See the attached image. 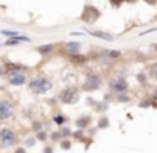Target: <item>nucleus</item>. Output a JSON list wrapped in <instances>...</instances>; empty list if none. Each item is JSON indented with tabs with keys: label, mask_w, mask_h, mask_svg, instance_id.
<instances>
[{
	"label": "nucleus",
	"mask_w": 157,
	"mask_h": 153,
	"mask_svg": "<svg viewBox=\"0 0 157 153\" xmlns=\"http://www.w3.org/2000/svg\"><path fill=\"white\" fill-rule=\"evenodd\" d=\"M51 123H52V125H56L58 128H61V126H64V125H68V123H69V118L66 115H63V113L56 111L54 115H52V118H51Z\"/></svg>",
	"instance_id": "2eb2a0df"
},
{
	"label": "nucleus",
	"mask_w": 157,
	"mask_h": 153,
	"mask_svg": "<svg viewBox=\"0 0 157 153\" xmlns=\"http://www.w3.org/2000/svg\"><path fill=\"white\" fill-rule=\"evenodd\" d=\"M58 145H59V148H61V150L68 151V150H71V146H73V140L71 138H61L58 141Z\"/></svg>",
	"instance_id": "a878e982"
},
{
	"label": "nucleus",
	"mask_w": 157,
	"mask_h": 153,
	"mask_svg": "<svg viewBox=\"0 0 157 153\" xmlns=\"http://www.w3.org/2000/svg\"><path fill=\"white\" fill-rule=\"evenodd\" d=\"M27 88L32 94L42 96V94H48L52 89V81L46 74H37V76H32L27 81Z\"/></svg>",
	"instance_id": "f257e3e1"
},
{
	"label": "nucleus",
	"mask_w": 157,
	"mask_h": 153,
	"mask_svg": "<svg viewBox=\"0 0 157 153\" xmlns=\"http://www.w3.org/2000/svg\"><path fill=\"white\" fill-rule=\"evenodd\" d=\"M78 99H79V88H76V86H66L58 94V101L66 106H71L75 103H78Z\"/></svg>",
	"instance_id": "20e7f679"
},
{
	"label": "nucleus",
	"mask_w": 157,
	"mask_h": 153,
	"mask_svg": "<svg viewBox=\"0 0 157 153\" xmlns=\"http://www.w3.org/2000/svg\"><path fill=\"white\" fill-rule=\"evenodd\" d=\"M154 108H155V109H157V103H155V104H154Z\"/></svg>",
	"instance_id": "a19ab883"
},
{
	"label": "nucleus",
	"mask_w": 157,
	"mask_h": 153,
	"mask_svg": "<svg viewBox=\"0 0 157 153\" xmlns=\"http://www.w3.org/2000/svg\"><path fill=\"white\" fill-rule=\"evenodd\" d=\"M110 126V118L106 115H103L101 118H98V121H96V129H106Z\"/></svg>",
	"instance_id": "4be33fe9"
},
{
	"label": "nucleus",
	"mask_w": 157,
	"mask_h": 153,
	"mask_svg": "<svg viewBox=\"0 0 157 153\" xmlns=\"http://www.w3.org/2000/svg\"><path fill=\"white\" fill-rule=\"evenodd\" d=\"M42 153H54V146H52V145H44Z\"/></svg>",
	"instance_id": "72a5a7b5"
},
{
	"label": "nucleus",
	"mask_w": 157,
	"mask_h": 153,
	"mask_svg": "<svg viewBox=\"0 0 157 153\" xmlns=\"http://www.w3.org/2000/svg\"><path fill=\"white\" fill-rule=\"evenodd\" d=\"M113 101L117 103H130L132 101V96L128 93H120V94H113Z\"/></svg>",
	"instance_id": "5701e85b"
},
{
	"label": "nucleus",
	"mask_w": 157,
	"mask_h": 153,
	"mask_svg": "<svg viewBox=\"0 0 157 153\" xmlns=\"http://www.w3.org/2000/svg\"><path fill=\"white\" fill-rule=\"evenodd\" d=\"M76 52H81V42L78 41H68L61 44V54L69 56V54H76Z\"/></svg>",
	"instance_id": "9b49d317"
},
{
	"label": "nucleus",
	"mask_w": 157,
	"mask_h": 153,
	"mask_svg": "<svg viewBox=\"0 0 157 153\" xmlns=\"http://www.w3.org/2000/svg\"><path fill=\"white\" fill-rule=\"evenodd\" d=\"M2 76H4V66L0 64V78H2Z\"/></svg>",
	"instance_id": "58836bf2"
},
{
	"label": "nucleus",
	"mask_w": 157,
	"mask_h": 153,
	"mask_svg": "<svg viewBox=\"0 0 157 153\" xmlns=\"http://www.w3.org/2000/svg\"><path fill=\"white\" fill-rule=\"evenodd\" d=\"M41 129H44L42 119H32V121H31V131L32 133H37V131H41Z\"/></svg>",
	"instance_id": "bb28decb"
},
{
	"label": "nucleus",
	"mask_w": 157,
	"mask_h": 153,
	"mask_svg": "<svg viewBox=\"0 0 157 153\" xmlns=\"http://www.w3.org/2000/svg\"><path fill=\"white\" fill-rule=\"evenodd\" d=\"M96 59L105 61V62H115L118 59H122V51H117V49H98Z\"/></svg>",
	"instance_id": "0eeeda50"
},
{
	"label": "nucleus",
	"mask_w": 157,
	"mask_h": 153,
	"mask_svg": "<svg viewBox=\"0 0 157 153\" xmlns=\"http://www.w3.org/2000/svg\"><path fill=\"white\" fill-rule=\"evenodd\" d=\"M4 76L9 74H15V72H29L31 67L25 64H21V62H14V61H4Z\"/></svg>",
	"instance_id": "6e6552de"
},
{
	"label": "nucleus",
	"mask_w": 157,
	"mask_h": 153,
	"mask_svg": "<svg viewBox=\"0 0 157 153\" xmlns=\"http://www.w3.org/2000/svg\"><path fill=\"white\" fill-rule=\"evenodd\" d=\"M147 5H157V0H144Z\"/></svg>",
	"instance_id": "c9c22d12"
},
{
	"label": "nucleus",
	"mask_w": 157,
	"mask_h": 153,
	"mask_svg": "<svg viewBox=\"0 0 157 153\" xmlns=\"http://www.w3.org/2000/svg\"><path fill=\"white\" fill-rule=\"evenodd\" d=\"M58 129H59V133H61L63 138H71V133H73L71 126L64 125V126H61V128H58Z\"/></svg>",
	"instance_id": "cd10ccee"
},
{
	"label": "nucleus",
	"mask_w": 157,
	"mask_h": 153,
	"mask_svg": "<svg viewBox=\"0 0 157 153\" xmlns=\"http://www.w3.org/2000/svg\"><path fill=\"white\" fill-rule=\"evenodd\" d=\"M37 143V140H36V136H27V138L24 140V145H25V148H32V146Z\"/></svg>",
	"instance_id": "c756f323"
},
{
	"label": "nucleus",
	"mask_w": 157,
	"mask_h": 153,
	"mask_svg": "<svg viewBox=\"0 0 157 153\" xmlns=\"http://www.w3.org/2000/svg\"><path fill=\"white\" fill-rule=\"evenodd\" d=\"M19 140H21V136L14 128H10V126H2L0 128V148L17 146Z\"/></svg>",
	"instance_id": "7ed1b4c3"
},
{
	"label": "nucleus",
	"mask_w": 157,
	"mask_h": 153,
	"mask_svg": "<svg viewBox=\"0 0 157 153\" xmlns=\"http://www.w3.org/2000/svg\"><path fill=\"white\" fill-rule=\"evenodd\" d=\"M66 57H68V61L71 62V64H75V66H85V64H88V61H90V56L88 54H81V52L69 54V56H66Z\"/></svg>",
	"instance_id": "ddd939ff"
},
{
	"label": "nucleus",
	"mask_w": 157,
	"mask_h": 153,
	"mask_svg": "<svg viewBox=\"0 0 157 153\" xmlns=\"http://www.w3.org/2000/svg\"><path fill=\"white\" fill-rule=\"evenodd\" d=\"M123 4H125V0H110V5H112L113 9H120Z\"/></svg>",
	"instance_id": "2f4dec72"
},
{
	"label": "nucleus",
	"mask_w": 157,
	"mask_h": 153,
	"mask_svg": "<svg viewBox=\"0 0 157 153\" xmlns=\"http://www.w3.org/2000/svg\"><path fill=\"white\" fill-rule=\"evenodd\" d=\"M110 109V103H106V101H96L95 104H93V111L95 113H100V115H105L106 111Z\"/></svg>",
	"instance_id": "6ab92c4d"
},
{
	"label": "nucleus",
	"mask_w": 157,
	"mask_h": 153,
	"mask_svg": "<svg viewBox=\"0 0 157 153\" xmlns=\"http://www.w3.org/2000/svg\"><path fill=\"white\" fill-rule=\"evenodd\" d=\"M130 84L127 81L125 76H115V78H110L108 81V91L112 94H120V93H128Z\"/></svg>",
	"instance_id": "39448f33"
},
{
	"label": "nucleus",
	"mask_w": 157,
	"mask_h": 153,
	"mask_svg": "<svg viewBox=\"0 0 157 153\" xmlns=\"http://www.w3.org/2000/svg\"><path fill=\"white\" fill-rule=\"evenodd\" d=\"M56 49H58L56 44H42V46H37V47H36V52H37L39 56H42V57H51Z\"/></svg>",
	"instance_id": "4468645a"
},
{
	"label": "nucleus",
	"mask_w": 157,
	"mask_h": 153,
	"mask_svg": "<svg viewBox=\"0 0 157 153\" xmlns=\"http://www.w3.org/2000/svg\"><path fill=\"white\" fill-rule=\"evenodd\" d=\"M0 34L2 35H5V37H15V35H19V32L17 31H7V29H2V31H0Z\"/></svg>",
	"instance_id": "7c9ffc66"
},
{
	"label": "nucleus",
	"mask_w": 157,
	"mask_h": 153,
	"mask_svg": "<svg viewBox=\"0 0 157 153\" xmlns=\"http://www.w3.org/2000/svg\"><path fill=\"white\" fill-rule=\"evenodd\" d=\"M135 79H137V82H139V86H140V88H144V89H145V88H149L150 79H149V76H147V72H145V71L137 72Z\"/></svg>",
	"instance_id": "a211bd4d"
},
{
	"label": "nucleus",
	"mask_w": 157,
	"mask_h": 153,
	"mask_svg": "<svg viewBox=\"0 0 157 153\" xmlns=\"http://www.w3.org/2000/svg\"><path fill=\"white\" fill-rule=\"evenodd\" d=\"M31 39L27 37V35H15V37H9L7 41L4 42V46H7V47H12V46H19V44H22V42H29Z\"/></svg>",
	"instance_id": "dca6fc26"
},
{
	"label": "nucleus",
	"mask_w": 157,
	"mask_h": 153,
	"mask_svg": "<svg viewBox=\"0 0 157 153\" xmlns=\"http://www.w3.org/2000/svg\"><path fill=\"white\" fill-rule=\"evenodd\" d=\"M61 138H63V136H61V133H59V129H54V131L49 133V141H51V143H58Z\"/></svg>",
	"instance_id": "c85d7f7f"
},
{
	"label": "nucleus",
	"mask_w": 157,
	"mask_h": 153,
	"mask_svg": "<svg viewBox=\"0 0 157 153\" xmlns=\"http://www.w3.org/2000/svg\"><path fill=\"white\" fill-rule=\"evenodd\" d=\"M127 4H137V2H139V0H125Z\"/></svg>",
	"instance_id": "4c0bfd02"
},
{
	"label": "nucleus",
	"mask_w": 157,
	"mask_h": 153,
	"mask_svg": "<svg viewBox=\"0 0 157 153\" xmlns=\"http://www.w3.org/2000/svg\"><path fill=\"white\" fill-rule=\"evenodd\" d=\"M152 51H154V52H155V54H157V44H154V46H152Z\"/></svg>",
	"instance_id": "ea45409f"
},
{
	"label": "nucleus",
	"mask_w": 157,
	"mask_h": 153,
	"mask_svg": "<svg viewBox=\"0 0 157 153\" xmlns=\"http://www.w3.org/2000/svg\"><path fill=\"white\" fill-rule=\"evenodd\" d=\"M14 115V104L7 98H0V123H5Z\"/></svg>",
	"instance_id": "1a4fd4ad"
},
{
	"label": "nucleus",
	"mask_w": 157,
	"mask_h": 153,
	"mask_svg": "<svg viewBox=\"0 0 157 153\" xmlns=\"http://www.w3.org/2000/svg\"><path fill=\"white\" fill-rule=\"evenodd\" d=\"M14 153H27V148L25 146H15Z\"/></svg>",
	"instance_id": "f704fd0d"
},
{
	"label": "nucleus",
	"mask_w": 157,
	"mask_h": 153,
	"mask_svg": "<svg viewBox=\"0 0 157 153\" xmlns=\"http://www.w3.org/2000/svg\"><path fill=\"white\" fill-rule=\"evenodd\" d=\"M145 72H147V76H149V79H150V81L157 82V61L149 62V64H147Z\"/></svg>",
	"instance_id": "f3484780"
},
{
	"label": "nucleus",
	"mask_w": 157,
	"mask_h": 153,
	"mask_svg": "<svg viewBox=\"0 0 157 153\" xmlns=\"http://www.w3.org/2000/svg\"><path fill=\"white\" fill-rule=\"evenodd\" d=\"M101 88H103V76L100 72L93 71V69H88L85 78H83V82H81V91L95 93Z\"/></svg>",
	"instance_id": "f03ea898"
},
{
	"label": "nucleus",
	"mask_w": 157,
	"mask_h": 153,
	"mask_svg": "<svg viewBox=\"0 0 157 153\" xmlns=\"http://www.w3.org/2000/svg\"><path fill=\"white\" fill-rule=\"evenodd\" d=\"M150 98H152L154 103H157V84L152 88V91H150Z\"/></svg>",
	"instance_id": "473e14b6"
},
{
	"label": "nucleus",
	"mask_w": 157,
	"mask_h": 153,
	"mask_svg": "<svg viewBox=\"0 0 157 153\" xmlns=\"http://www.w3.org/2000/svg\"><path fill=\"white\" fill-rule=\"evenodd\" d=\"M100 17H101V10H100L98 7H95V5H91V4H86L85 7H83L81 20L85 22V24L93 25L95 22H98Z\"/></svg>",
	"instance_id": "423d86ee"
},
{
	"label": "nucleus",
	"mask_w": 157,
	"mask_h": 153,
	"mask_svg": "<svg viewBox=\"0 0 157 153\" xmlns=\"http://www.w3.org/2000/svg\"><path fill=\"white\" fill-rule=\"evenodd\" d=\"M7 78V84L12 86V88H21V86H25L29 81L27 72H15V74H9L5 76Z\"/></svg>",
	"instance_id": "9d476101"
},
{
	"label": "nucleus",
	"mask_w": 157,
	"mask_h": 153,
	"mask_svg": "<svg viewBox=\"0 0 157 153\" xmlns=\"http://www.w3.org/2000/svg\"><path fill=\"white\" fill-rule=\"evenodd\" d=\"M86 103H88V106H91V108H93V104H95V99H93V98H88V99H86Z\"/></svg>",
	"instance_id": "e433bc0d"
},
{
	"label": "nucleus",
	"mask_w": 157,
	"mask_h": 153,
	"mask_svg": "<svg viewBox=\"0 0 157 153\" xmlns=\"http://www.w3.org/2000/svg\"><path fill=\"white\" fill-rule=\"evenodd\" d=\"M88 34L93 35V37H96V39H103V41H106V42H110V41H113V39H115L112 34L103 32V31H88Z\"/></svg>",
	"instance_id": "aec40b11"
},
{
	"label": "nucleus",
	"mask_w": 157,
	"mask_h": 153,
	"mask_svg": "<svg viewBox=\"0 0 157 153\" xmlns=\"http://www.w3.org/2000/svg\"><path fill=\"white\" fill-rule=\"evenodd\" d=\"M34 136H36V140H37V141H41V143L49 141V131H48V129H41V131L34 133Z\"/></svg>",
	"instance_id": "393cba45"
},
{
	"label": "nucleus",
	"mask_w": 157,
	"mask_h": 153,
	"mask_svg": "<svg viewBox=\"0 0 157 153\" xmlns=\"http://www.w3.org/2000/svg\"><path fill=\"white\" fill-rule=\"evenodd\" d=\"M71 140H76V141L85 143V140H86V133H85V129H75V131L71 133Z\"/></svg>",
	"instance_id": "b1692460"
},
{
	"label": "nucleus",
	"mask_w": 157,
	"mask_h": 153,
	"mask_svg": "<svg viewBox=\"0 0 157 153\" xmlns=\"http://www.w3.org/2000/svg\"><path fill=\"white\" fill-rule=\"evenodd\" d=\"M154 104H155V103L152 101V98H150V94H145V96H142V98H140V101H139V108H142V109L154 108Z\"/></svg>",
	"instance_id": "412c9836"
},
{
	"label": "nucleus",
	"mask_w": 157,
	"mask_h": 153,
	"mask_svg": "<svg viewBox=\"0 0 157 153\" xmlns=\"http://www.w3.org/2000/svg\"><path fill=\"white\" fill-rule=\"evenodd\" d=\"M93 125V116L90 115V113H86V115H81L78 116V118L75 119V128L76 129H90Z\"/></svg>",
	"instance_id": "f8f14e48"
}]
</instances>
